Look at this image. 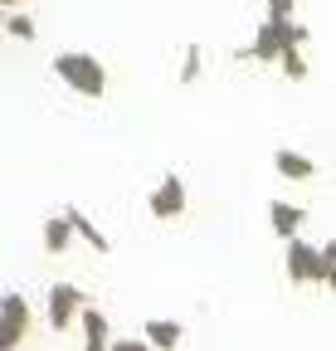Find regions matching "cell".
<instances>
[{"instance_id":"1","label":"cell","mask_w":336,"mask_h":351,"mask_svg":"<svg viewBox=\"0 0 336 351\" xmlns=\"http://www.w3.org/2000/svg\"><path fill=\"white\" fill-rule=\"evenodd\" d=\"M54 73L73 88L78 98H103V93H107V69H103L93 54H83V49L54 54Z\"/></svg>"},{"instance_id":"2","label":"cell","mask_w":336,"mask_h":351,"mask_svg":"<svg viewBox=\"0 0 336 351\" xmlns=\"http://www.w3.org/2000/svg\"><path fill=\"white\" fill-rule=\"evenodd\" d=\"M287 278L298 288H326V258H322V249L307 244V239H292L287 244Z\"/></svg>"},{"instance_id":"3","label":"cell","mask_w":336,"mask_h":351,"mask_svg":"<svg viewBox=\"0 0 336 351\" xmlns=\"http://www.w3.org/2000/svg\"><path fill=\"white\" fill-rule=\"evenodd\" d=\"M88 293H83V288H73V283H54L49 288V327L54 332H68L83 313H88Z\"/></svg>"},{"instance_id":"4","label":"cell","mask_w":336,"mask_h":351,"mask_svg":"<svg viewBox=\"0 0 336 351\" xmlns=\"http://www.w3.org/2000/svg\"><path fill=\"white\" fill-rule=\"evenodd\" d=\"M29 332V302L25 293H5L0 298V351H15Z\"/></svg>"},{"instance_id":"5","label":"cell","mask_w":336,"mask_h":351,"mask_svg":"<svg viewBox=\"0 0 336 351\" xmlns=\"http://www.w3.org/2000/svg\"><path fill=\"white\" fill-rule=\"evenodd\" d=\"M146 210H151V219H181L185 215V181H181L176 171H166L161 181H156Z\"/></svg>"},{"instance_id":"6","label":"cell","mask_w":336,"mask_h":351,"mask_svg":"<svg viewBox=\"0 0 336 351\" xmlns=\"http://www.w3.org/2000/svg\"><path fill=\"white\" fill-rule=\"evenodd\" d=\"M302 205H287V200H268V225H273V234L283 239V244H292V239H302Z\"/></svg>"},{"instance_id":"7","label":"cell","mask_w":336,"mask_h":351,"mask_svg":"<svg viewBox=\"0 0 336 351\" xmlns=\"http://www.w3.org/2000/svg\"><path fill=\"white\" fill-rule=\"evenodd\" d=\"M273 166H278V176H287V181H312V176H317V161L302 156V152H292V147H278Z\"/></svg>"},{"instance_id":"8","label":"cell","mask_w":336,"mask_h":351,"mask_svg":"<svg viewBox=\"0 0 336 351\" xmlns=\"http://www.w3.org/2000/svg\"><path fill=\"white\" fill-rule=\"evenodd\" d=\"M142 332H146V341H151L156 351H176V346H181V337H185V327H181L176 317H151Z\"/></svg>"},{"instance_id":"9","label":"cell","mask_w":336,"mask_h":351,"mask_svg":"<svg viewBox=\"0 0 336 351\" xmlns=\"http://www.w3.org/2000/svg\"><path fill=\"white\" fill-rule=\"evenodd\" d=\"M68 244H73V225H68V215L59 210V215L44 219V249H49V254H64Z\"/></svg>"},{"instance_id":"10","label":"cell","mask_w":336,"mask_h":351,"mask_svg":"<svg viewBox=\"0 0 336 351\" xmlns=\"http://www.w3.org/2000/svg\"><path fill=\"white\" fill-rule=\"evenodd\" d=\"M64 215H68V225H73V234H78V239H88V244H93L98 254H107V249H112V244H107V234H103V230H98V225H93V219L83 215V210H73V205H68Z\"/></svg>"},{"instance_id":"11","label":"cell","mask_w":336,"mask_h":351,"mask_svg":"<svg viewBox=\"0 0 336 351\" xmlns=\"http://www.w3.org/2000/svg\"><path fill=\"white\" fill-rule=\"evenodd\" d=\"M78 322H83V341H103V346L112 341V327H107V313H103V307H88Z\"/></svg>"},{"instance_id":"12","label":"cell","mask_w":336,"mask_h":351,"mask_svg":"<svg viewBox=\"0 0 336 351\" xmlns=\"http://www.w3.org/2000/svg\"><path fill=\"white\" fill-rule=\"evenodd\" d=\"M5 34H10V39H20V44H29V39H34L39 29H34V20H29V15L10 10V15H5Z\"/></svg>"},{"instance_id":"13","label":"cell","mask_w":336,"mask_h":351,"mask_svg":"<svg viewBox=\"0 0 336 351\" xmlns=\"http://www.w3.org/2000/svg\"><path fill=\"white\" fill-rule=\"evenodd\" d=\"M283 73H287V83H302V78H307V59H302V49H287V54H283Z\"/></svg>"},{"instance_id":"14","label":"cell","mask_w":336,"mask_h":351,"mask_svg":"<svg viewBox=\"0 0 336 351\" xmlns=\"http://www.w3.org/2000/svg\"><path fill=\"white\" fill-rule=\"evenodd\" d=\"M200 59H205V54L190 44V49H185V59H181V83H195V78H200Z\"/></svg>"},{"instance_id":"15","label":"cell","mask_w":336,"mask_h":351,"mask_svg":"<svg viewBox=\"0 0 336 351\" xmlns=\"http://www.w3.org/2000/svg\"><path fill=\"white\" fill-rule=\"evenodd\" d=\"M322 258H326V288L336 293V239H326V244H322Z\"/></svg>"},{"instance_id":"16","label":"cell","mask_w":336,"mask_h":351,"mask_svg":"<svg viewBox=\"0 0 336 351\" xmlns=\"http://www.w3.org/2000/svg\"><path fill=\"white\" fill-rule=\"evenodd\" d=\"M298 0H268V20H292Z\"/></svg>"},{"instance_id":"17","label":"cell","mask_w":336,"mask_h":351,"mask_svg":"<svg viewBox=\"0 0 336 351\" xmlns=\"http://www.w3.org/2000/svg\"><path fill=\"white\" fill-rule=\"evenodd\" d=\"M112 351H156L146 337H127V341H112Z\"/></svg>"},{"instance_id":"18","label":"cell","mask_w":336,"mask_h":351,"mask_svg":"<svg viewBox=\"0 0 336 351\" xmlns=\"http://www.w3.org/2000/svg\"><path fill=\"white\" fill-rule=\"evenodd\" d=\"M83 351H112V341L103 346V341H83Z\"/></svg>"},{"instance_id":"19","label":"cell","mask_w":336,"mask_h":351,"mask_svg":"<svg viewBox=\"0 0 336 351\" xmlns=\"http://www.w3.org/2000/svg\"><path fill=\"white\" fill-rule=\"evenodd\" d=\"M0 5H5V15H10V10H15V5H20V0H0Z\"/></svg>"}]
</instances>
